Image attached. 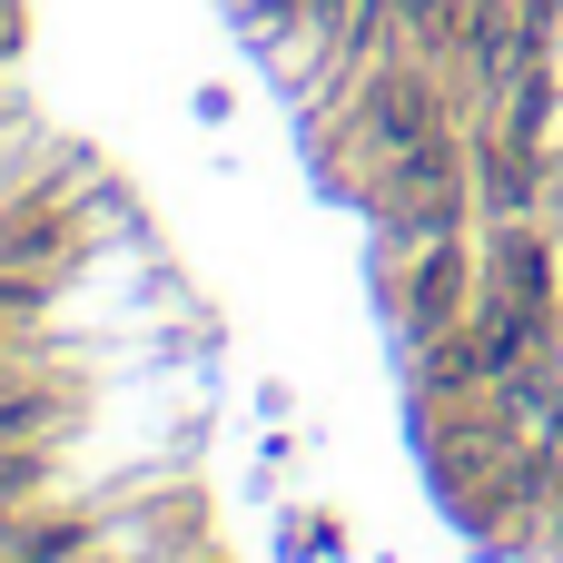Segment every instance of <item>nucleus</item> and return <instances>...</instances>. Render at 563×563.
Instances as JSON below:
<instances>
[{"label": "nucleus", "instance_id": "obj_3", "mask_svg": "<svg viewBox=\"0 0 563 563\" xmlns=\"http://www.w3.org/2000/svg\"><path fill=\"white\" fill-rule=\"evenodd\" d=\"M505 297H515L525 317H554V257H544V238H525V228H505Z\"/></svg>", "mask_w": 563, "mask_h": 563}, {"label": "nucleus", "instance_id": "obj_1", "mask_svg": "<svg viewBox=\"0 0 563 563\" xmlns=\"http://www.w3.org/2000/svg\"><path fill=\"white\" fill-rule=\"evenodd\" d=\"M465 297H475V267H465V247L455 238H426L416 257H406V336L426 346V336H445V327H465Z\"/></svg>", "mask_w": 563, "mask_h": 563}, {"label": "nucleus", "instance_id": "obj_2", "mask_svg": "<svg viewBox=\"0 0 563 563\" xmlns=\"http://www.w3.org/2000/svg\"><path fill=\"white\" fill-rule=\"evenodd\" d=\"M445 129V109H435V89L416 79V69H376L366 79V139L396 158V148H416V139H435Z\"/></svg>", "mask_w": 563, "mask_h": 563}, {"label": "nucleus", "instance_id": "obj_4", "mask_svg": "<svg viewBox=\"0 0 563 563\" xmlns=\"http://www.w3.org/2000/svg\"><path fill=\"white\" fill-rule=\"evenodd\" d=\"M69 554H89V525H69V515L20 534V563H69Z\"/></svg>", "mask_w": 563, "mask_h": 563}, {"label": "nucleus", "instance_id": "obj_5", "mask_svg": "<svg viewBox=\"0 0 563 563\" xmlns=\"http://www.w3.org/2000/svg\"><path fill=\"white\" fill-rule=\"evenodd\" d=\"M30 426H49V396H40V386H0V445L30 435Z\"/></svg>", "mask_w": 563, "mask_h": 563}, {"label": "nucleus", "instance_id": "obj_6", "mask_svg": "<svg viewBox=\"0 0 563 563\" xmlns=\"http://www.w3.org/2000/svg\"><path fill=\"white\" fill-rule=\"evenodd\" d=\"M0 366H10V356H0Z\"/></svg>", "mask_w": 563, "mask_h": 563}]
</instances>
